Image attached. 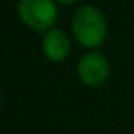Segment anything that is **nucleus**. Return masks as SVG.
I'll return each instance as SVG.
<instances>
[{"label":"nucleus","mask_w":134,"mask_h":134,"mask_svg":"<svg viewBox=\"0 0 134 134\" xmlns=\"http://www.w3.org/2000/svg\"><path fill=\"white\" fill-rule=\"evenodd\" d=\"M70 37L59 27H53L51 31L44 34L43 37V53L49 61H63L70 54Z\"/></svg>","instance_id":"20e7f679"},{"label":"nucleus","mask_w":134,"mask_h":134,"mask_svg":"<svg viewBox=\"0 0 134 134\" xmlns=\"http://www.w3.org/2000/svg\"><path fill=\"white\" fill-rule=\"evenodd\" d=\"M19 17L26 26L37 32H48L58 19L56 3L51 0H20L17 3Z\"/></svg>","instance_id":"f03ea898"},{"label":"nucleus","mask_w":134,"mask_h":134,"mask_svg":"<svg viewBox=\"0 0 134 134\" xmlns=\"http://www.w3.org/2000/svg\"><path fill=\"white\" fill-rule=\"evenodd\" d=\"M109 71H110V66H109L107 58L97 51L85 53L76 65L80 82L88 87H100L107 80Z\"/></svg>","instance_id":"7ed1b4c3"},{"label":"nucleus","mask_w":134,"mask_h":134,"mask_svg":"<svg viewBox=\"0 0 134 134\" xmlns=\"http://www.w3.org/2000/svg\"><path fill=\"white\" fill-rule=\"evenodd\" d=\"M71 31L75 39L85 48H98L107 37V20L100 9L85 3L75 10L71 17Z\"/></svg>","instance_id":"f257e3e1"}]
</instances>
